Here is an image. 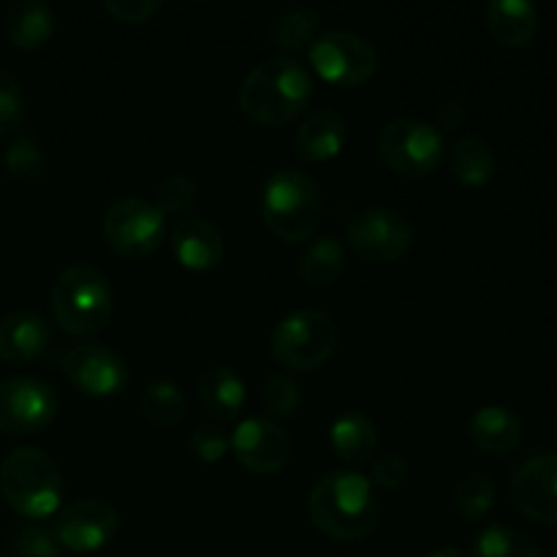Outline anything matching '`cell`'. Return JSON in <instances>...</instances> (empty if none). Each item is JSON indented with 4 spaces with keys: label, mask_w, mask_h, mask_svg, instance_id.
Segmentation results:
<instances>
[{
    "label": "cell",
    "mask_w": 557,
    "mask_h": 557,
    "mask_svg": "<svg viewBox=\"0 0 557 557\" xmlns=\"http://www.w3.org/2000/svg\"><path fill=\"white\" fill-rule=\"evenodd\" d=\"M3 30L16 49H36L47 47L49 38L54 36V11L44 0H16L9 5L3 20Z\"/></svg>",
    "instance_id": "obj_22"
},
{
    "label": "cell",
    "mask_w": 557,
    "mask_h": 557,
    "mask_svg": "<svg viewBox=\"0 0 557 557\" xmlns=\"http://www.w3.org/2000/svg\"><path fill=\"white\" fill-rule=\"evenodd\" d=\"M484 22L500 47L520 49L539 33V9L528 0H493L484 11Z\"/></svg>",
    "instance_id": "obj_21"
},
{
    "label": "cell",
    "mask_w": 557,
    "mask_h": 557,
    "mask_svg": "<svg viewBox=\"0 0 557 557\" xmlns=\"http://www.w3.org/2000/svg\"><path fill=\"white\" fill-rule=\"evenodd\" d=\"M495 506V484L487 473H468L455 487V509L460 520L482 522Z\"/></svg>",
    "instance_id": "obj_29"
},
{
    "label": "cell",
    "mask_w": 557,
    "mask_h": 557,
    "mask_svg": "<svg viewBox=\"0 0 557 557\" xmlns=\"http://www.w3.org/2000/svg\"><path fill=\"white\" fill-rule=\"evenodd\" d=\"M330 444L332 451L341 457L343 462H354L362 466L379 449V428L373 419L362 411H346L337 417L330 428Z\"/></svg>",
    "instance_id": "obj_23"
},
{
    "label": "cell",
    "mask_w": 557,
    "mask_h": 557,
    "mask_svg": "<svg viewBox=\"0 0 557 557\" xmlns=\"http://www.w3.org/2000/svg\"><path fill=\"white\" fill-rule=\"evenodd\" d=\"M346 239L364 261L389 264L411 250L413 223L395 207H368L348 221Z\"/></svg>",
    "instance_id": "obj_10"
},
{
    "label": "cell",
    "mask_w": 557,
    "mask_h": 557,
    "mask_svg": "<svg viewBox=\"0 0 557 557\" xmlns=\"http://www.w3.org/2000/svg\"><path fill=\"white\" fill-rule=\"evenodd\" d=\"M321 33V14L313 5H283L270 22V38L277 49H286L288 54L310 47Z\"/></svg>",
    "instance_id": "obj_25"
},
{
    "label": "cell",
    "mask_w": 557,
    "mask_h": 557,
    "mask_svg": "<svg viewBox=\"0 0 557 557\" xmlns=\"http://www.w3.org/2000/svg\"><path fill=\"white\" fill-rule=\"evenodd\" d=\"M172 253L185 270H215L223 259V234L212 221L201 215H183L169 232Z\"/></svg>",
    "instance_id": "obj_16"
},
{
    "label": "cell",
    "mask_w": 557,
    "mask_h": 557,
    "mask_svg": "<svg viewBox=\"0 0 557 557\" xmlns=\"http://www.w3.org/2000/svg\"><path fill=\"white\" fill-rule=\"evenodd\" d=\"M261 218L283 243H305L321 223V190L308 172L283 166L261 188Z\"/></svg>",
    "instance_id": "obj_4"
},
{
    "label": "cell",
    "mask_w": 557,
    "mask_h": 557,
    "mask_svg": "<svg viewBox=\"0 0 557 557\" xmlns=\"http://www.w3.org/2000/svg\"><path fill=\"white\" fill-rule=\"evenodd\" d=\"M103 243L125 259L152 256L166 239V215L139 196L117 199L101 218Z\"/></svg>",
    "instance_id": "obj_8"
},
{
    "label": "cell",
    "mask_w": 557,
    "mask_h": 557,
    "mask_svg": "<svg viewBox=\"0 0 557 557\" xmlns=\"http://www.w3.org/2000/svg\"><path fill=\"white\" fill-rule=\"evenodd\" d=\"M52 346V330L33 310H14L0 319V359L11 364H25L47 354Z\"/></svg>",
    "instance_id": "obj_18"
},
{
    "label": "cell",
    "mask_w": 557,
    "mask_h": 557,
    "mask_svg": "<svg viewBox=\"0 0 557 557\" xmlns=\"http://www.w3.org/2000/svg\"><path fill=\"white\" fill-rule=\"evenodd\" d=\"M379 156L403 177H428L446 156V141L435 125L419 117L389 120L379 134Z\"/></svg>",
    "instance_id": "obj_7"
},
{
    "label": "cell",
    "mask_w": 557,
    "mask_h": 557,
    "mask_svg": "<svg viewBox=\"0 0 557 557\" xmlns=\"http://www.w3.org/2000/svg\"><path fill=\"white\" fill-rule=\"evenodd\" d=\"M511 500L528 520L557 525V455L528 457L511 479Z\"/></svg>",
    "instance_id": "obj_14"
},
{
    "label": "cell",
    "mask_w": 557,
    "mask_h": 557,
    "mask_svg": "<svg viewBox=\"0 0 557 557\" xmlns=\"http://www.w3.org/2000/svg\"><path fill=\"white\" fill-rule=\"evenodd\" d=\"M3 163L14 180L36 183V180H41L44 169H47V156H44V147L36 136L16 134L5 147Z\"/></svg>",
    "instance_id": "obj_30"
},
{
    "label": "cell",
    "mask_w": 557,
    "mask_h": 557,
    "mask_svg": "<svg viewBox=\"0 0 557 557\" xmlns=\"http://www.w3.org/2000/svg\"><path fill=\"white\" fill-rule=\"evenodd\" d=\"M141 413L150 419L152 424H161V428H174L185 419L188 413V397L180 389L174 381H152L147 384V389L141 392Z\"/></svg>",
    "instance_id": "obj_28"
},
{
    "label": "cell",
    "mask_w": 557,
    "mask_h": 557,
    "mask_svg": "<svg viewBox=\"0 0 557 557\" xmlns=\"http://www.w3.org/2000/svg\"><path fill=\"white\" fill-rule=\"evenodd\" d=\"M261 403L270 413L288 419L302 408V386L292 375L272 373L261 386Z\"/></svg>",
    "instance_id": "obj_31"
},
{
    "label": "cell",
    "mask_w": 557,
    "mask_h": 557,
    "mask_svg": "<svg viewBox=\"0 0 557 557\" xmlns=\"http://www.w3.org/2000/svg\"><path fill=\"white\" fill-rule=\"evenodd\" d=\"M343 270H346V248L332 234L313 239L297 261L299 277L313 288L332 286L343 275Z\"/></svg>",
    "instance_id": "obj_26"
},
{
    "label": "cell",
    "mask_w": 557,
    "mask_h": 557,
    "mask_svg": "<svg viewBox=\"0 0 557 557\" xmlns=\"http://www.w3.org/2000/svg\"><path fill=\"white\" fill-rule=\"evenodd\" d=\"M63 373L71 384L90 397H112L128 384V364L101 343H76L65 348Z\"/></svg>",
    "instance_id": "obj_12"
},
{
    "label": "cell",
    "mask_w": 557,
    "mask_h": 557,
    "mask_svg": "<svg viewBox=\"0 0 557 557\" xmlns=\"http://www.w3.org/2000/svg\"><path fill=\"white\" fill-rule=\"evenodd\" d=\"M103 9L117 22L139 25L150 20L156 11H161V0H103Z\"/></svg>",
    "instance_id": "obj_37"
},
{
    "label": "cell",
    "mask_w": 557,
    "mask_h": 557,
    "mask_svg": "<svg viewBox=\"0 0 557 557\" xmlns=\"http://www.w3.org/2000/svg\"><path fill=\"white\" fill-rule=\"evenodd\" d=\"M449 169L457 183L479 188L495 177L498 161H495L493 147L482 136H460L449 147Z\"/></svg>",
    "instance_id": "obj_24"
},
{
    "label": "cell",
    "mask_w": 557,
    "mask_h": 557,
    "mask_svg": "<svg viewBox=\"0 0 557 557\" xmlns=\"http://www.w3.org/2000/svg\"><path fill=\"white\" fill-rule=\"evenodd\" d=\"M308 515L324 536L354 544L368 539L379 528L381 500L370 479L357 471H330L313 484Z\"/></svg>",
    "instance_id": "obj_1"
},
{
    "label": "cell",
    "mask_w": 557,
    "mask_h": 557,
    "mask_svg": "<svg viewBox=\"0 0 557 557\" xmlns=\"http://www.w3.org/2000/svg\"><path fill=\"white\" fill-rule=\"evenodd\" d=\"M232 449L248 471L270 476L281 471L292 457V438L275 419H243L234 428Z\"/></svg>",
    "instance_id": "obj_15"
},
{
    "label": "cell",
    "mask_w": 557,
    "mask_h": 557,
    "mask_svg": "<svg viewBox=\"0 0 557 557\" xmlns=\"http://www.w3.org/2000/svg\"><path fill=\"white\" fill-rule=\"evenodd\" d=\"M462 120H466V109H462V103L457 101V98H451V101H444L438 109V125L435 128L444 134V131H457L462 125Z\"/></svg>",
    "instance_id": "obj_38"
},
{
    "label": "cell",
    "mask_w": 557,
    "mask_h": 557,
    "mask_svg": "<svg viewBox=\"0 0 557 557\" xmlns=\"http://www.w3.org/2000/svg\"><path fill=\"white\" fill-rule=\"evenodd\" d=\"M0 495L25 520H47L63 500V471L44 449L20 446L0 462Z\"/></svg>",
    "instance_id": "obj_3"
},
{
    "label": "cell",
    "mask_w": 557,
    "mask_h": 557,
    "mask_svg": "<svg viewBox=\"0 0 557 557\" xmlns=\"http://www.w3.org/2000/svg\"><path fill=\"white\" fill-rule=\"evenodd\" d=\"M60 397L49 381L38 375H14L0 381V433L33 435L54 422Z\"/></svg>",
    "instance_id": "obj_11"
},
{
    "label": "cell",
    "mask_w": 557,
    "mask_h": 557,
    "mask_svg": "<svg viewBox=\"0 0 557 557\" xmlns=\"http://www.w3.org/2000/svg\"><path fill=\"white\" fill-rule=\"evenodd\" d=\"M522 435H525L522 419L506 406H482L468 419V438L484 455H509L520 446Z\"/></svg>",
    "instance_id": "obj_19"
},
{
    "label": "cell",
    "mask_w": 557,
    "mask_h": 557,
    "mask_svg": "<svg viewBox=\"0 0 557 557\" xmlns=\"http://www.w3.org/2000/svg\"><path fill=\"white\" fill-rule=\"evenodd\" d=\"M341 332L324 310H294L283 315L270 337V351L283 368L310 373L335 354Z\"/></svg>",
    "instance_id": "obj_6"
},
{
    "label": "cell",
    "mask_w": 557,
    "mask_h": 557,
    "mask_svg": "<svg viewBox=\"0 0 557 557\" xmlns=\"http://www.w3.org/2000/svg\"><path fill=\"white\" fill-rule=\"evenodd\" d=\"M49 308L54 321L69 335H96L109 324L114 310V294L109 277L98 267L71 264L54 277Z\"/></svg>",
    "instance_id": "obj_5"
},
{
    "label": "cell",
    "mask_w": 557,
    "mask_h": 557,
    "mask_svg": "<svg viewBox=\"0 0 557 557\" xmlns=\"http://www.w3.org/2000/svg\"><path fill=\"white\" fill-rule=\"evenodd\" d=\"M313 98V76L294 54L261 60L239 85V109L259 125H286Z\"/></svg>",
    "instance_id": "obj_2"
},
{
    "label": "cell",
    "mask_w": 557,
    "mask_h": 557,
    "mask_svg": "<svg viewBox=\"0 0 557 557\" xmlns=\"http://www.w3.org/2000/svg\"><path fill=\"white\" fill-rule=\"evenodd\" d=\"M25 120V96L11 71L0 69V136L16 134Z\"/></svg>",
    "instance_id": "obj_34"
},
{
    "label": "cell",
    "mask_w": 557,
    "mask_h": 557,
    "mask_svg": "<svg viewBox=\"0 0 557 557\" xmlns=\"http://www.w3.org/2000/svg\"><path fill=\"white\" fill-rule=\"evenodd\" d=\"M196 194H199V188H196V183L188 174H169V177H163L161 183H158L156 201H152V205H156L163 215H169V212H172V215H185V212L196 205Z\"/></svg>",
    "instance_id": "obj_32"
},
{
    "label": "cell",
    "mask_w": 557,
    "mask_h": 557,
    "mask_svg": "<svg viewBox=\"0 0 557 557\" xmlns=\"http://www.w3.org/2000/svg\"><path fill=\"white\" fill-rule=\"evenodd\" d=\"M188 449L199 457L201 462H221L226 451L232 449V438L223 433L218 424L205 422L196 424L188 435Z\"/></svg>",
    "instance_id": "obj_35"
},
{
    "label": "cell",
    "mask_w": 557,
    "mask_h": 557,
    "mask_svg": "<svg viewBox=\"0 0 557 557\" xmlns=\"http://www.w3.org/2000/svg\"><path fill=\"white\" fill-rule=\"evenodd\" d=\"M310 65L330 85L357 87L379 71V52L362 33L332 27L310 44Z\"/></svg>",
    "instance_id": "obj_9"
},
{
    "label": "cell",
    "mask_w": 557,
    "mask_h": 557,
    "mask_svg": "<svg viewBox=\"0 0 557 557\" xmlns=\"http://www.w3.org/2000/svg\"><path fill=\"white\" fill-rule=\"evenodd\" d=\"M473 557H542L536 539L509 525H487L473 536Z\"/></svg>",
    "instance_id": "obj_27"
},
{
    "label": "cell",
    "mask_w": 557,
    "mask_h": 557,
    "mask_svg": "<svg viewBox=\"0 0 557 557\" xmlns=\"http://www.w3.org/2000/svg\"><path fill=\"white\" fill-rule=\"evenodd\" d=\"M408 473H411V468H408L406 457L397 455V451H389V455H381L373 460L370 482L384 490H397L408 482Z\"/></svg>",
    "instance_id": "obj_36"
},
{
    "label": "cell",
    "mask_w": 557,
    "mask_h": 557,
    "mask_svg": "<svg viewBox=\"0 0 557 557\" xmlns=\"http://www.w3.org/2000/svg\"><path fill=\"white\" fill-rule=\"evenodd\" d=\"M248 389L243 375L228 364H215L199 381V403L218 422H234L245 411Z\"/></svg>",
    "instance_id": "obj_20"
},
{
    "label": "cell",
    "mask_w": 557,
    "mask_h": 557,
    "mask_svg": "<svg viewBox=\"0 0 557 557\" xmlns=\"http://www.w3.org/2000/svg\"><path fill=\"white\" fill-rule=\"evenodd\" d=\"M117 511L96 498H82L63 506L54 517L52 533L69 553H98L117 533Z\"/></svg>",
    "instance_id": "obj_13"
},
{
    "label": "cell",
    "mask_w": 557,
    "mask_h": 557,
    "mask_svg": "<svg viewBox=\"0 0 557 557\" xmlns=\"http://www.w3.org/2000/svg\"><path fill=\"white\" fill-rule=\"evenodd\" d=\"M428 557H466V555L455 547H441V549H435V553H430Z\"/></svg>",
    "instance_id": "obj_39"
},
{
    "label": "cell",
    "mask_w": 557,
    "mask_h": 557,
    "mask_svg": "<svg viewBox=\"0 0 557 557\" xmlns=\"http://www.w3.org/2000/svg\"><path fill=\"white\" fill-rule=\"evenodd\" d=\"M11 557H63V547H60L58 536L52 528L44 525H25L11 536Z\"/></svg>",
    "instance_id": "obj_33"
},
{
    "label": "cell",
    "mask_w": 557,
    "mask_h": 557,
    "mask_svg": "<svg viewBox=\"0 0 557 557\" xmlns=\"http://www.w3.org/2000/svg\"><path fill=\"white\" fill-rule=\"evenodd\" d=\"M346 145V117L332 107L310 109L294 134V150L302 161L324 163L341 156Z\"/></svg>",
    "instance_id": "obj_17"
}]
</instances>
